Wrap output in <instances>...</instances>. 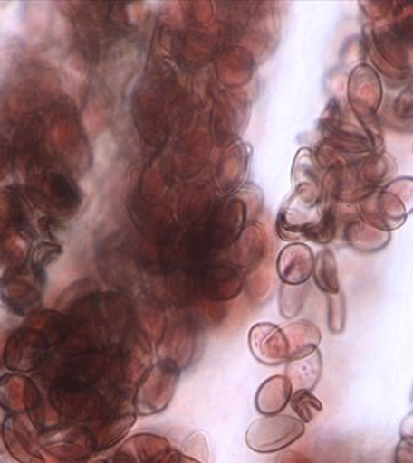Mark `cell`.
Instances as JSON below:
<instances>
[{
	"instance_id": "obj_1",
	"label": "cell",
	"mask_w": 413,
	"mask_h": 463,
	"mask_svg": "<svg viewBox=\"0 0 413 463\" xmlns=\"http://www.w3.org/2000/svg\"><path fill=\"white\" fill-rule=\"evenodd\" d=\"M179 375V364L173 358H161L151 365L138 385L134 412L138 416H149L165 411L176 392Z\"/></svg>"
},
{
	"instance_id": "obj_2",
	"label": "cell",
	"mask_w": 413,
	"mask_h": 463,
	"mask_svg": "<svg viewBox=\"0 0 413 463\" xmlns=\"http://www.w3.org/2000/svg\"><path fill=\"white\" fill-rule=\"evenodd\" d=\"M304 430V423L292 415H264L248 427L245 443L259 454H274L299 440Z\"/></svg>"
},
{
	"instance_id": "obj_3",
	"label": "cell",
	"mask_w": 413,
	"mask_h": 463,
	"mask_svg": "<svg viewBox=\"0 0 413 463\" xmlns=\"http://www.w3.org/2000/svg\"><path fill=\"white\" fill-rule=\"evenodd\" d=\"M248 344L253 356L261 364L274 365L289 361V346L284 332L271 322H259L250 328Z\"/></svg>"
},
{
	"instance_id": "obj_4",
	"label": "cell",
	"mask_w": 413,
	"mask_h": 463,
	"mask_svg": "<svg viewBox=\"0 0 413 463\" xmlns=\"http://www.w3.org/2000/svg\"><path fill=\"white\" fill-rule=\"evenodd\" d=\"M172 454L169 440L152 433L134 434L123 441L112 463H162Z\"/></svg>"
},
{
	"instance_id": "obj_5",
	"label": "cell",
	"mask_w": 413,
	"mask_h": 463,
	"mask_svg": "<svg viewBox=\"0 0 413 463\" xmlns=\"http://www.w3.org/2000/svg\"><path fill=\"white\" fill-rule=\"evenodd\" d=\"M293 392L292 383L285 375L271 376L256 391V411L264 416L281 414L290 403Z\"/></svg>"
},
{
	"instance_id": "obj_6",
	"label": "cell",
	"mask_w": 413,
	"mask_h": 463,
	"mask_svg": "<svg viewBox=\"0 0 413 463\" xmlns=\"http://www.w3.org/2000/svg\"><path fill=\"white\" fill-rule=\"evenodd\" d=\"M289 346V361L308 356L318 350L322 332L318 326L308 320L289 322L282 327ZM288 361V362H289ZM286 362V364H288Z\"/></svg>"
},
{
	"instance_id": "obj_7",
	"label": "cell",
	"mask_w": 413,
	"mask_h": 463,
	"mask_svg": "<svg viewBox=\"0 0 413 463\" xmlns=\"http://www.w3.org/2000/svg\"><path fill=\"white\" fill-rule=\"evenodd\" d=\"M311 253L303 246H289L283 250L278 262V274L283 284L303 285L311 277Z\"/></svg>"
},
{
	"instance_id": "obj_8",
	"label": "cell",
	"mask_w": 413,
	"mask_h": 463,
	"mask_svg": "<svg viewBox=\"0 0 413 463\" xmlns=\"http://www.w3.org/2000/svg\"><path fill=\"white\" fill-rule=\"evenodd\" d=\"M137 416L134 411L112 415L103 425H101L96 432L90 433L93 450H107V449L120 443L126 437V434L130 432V429H132L134 423H136Z\"/></svg>"
},
{
	"instance_id": "obj_9",
	"label": "cell",
	"mask_w": 413,
	"mask_h": 463,
	"mask_svg": "<svg viewBox=\"0 0 413 463\" xmlns=\"http://www.w3.org/2000/svg\"><path fill=\"white\" fill-rule=\"evenodd\" d=\"M322 361L321 351H314L297 360L289 361L286 364V378L292 383L293 390L312 391L321 379Z\"/></svg>"
},
{
	"instance_id": "obj_10",
	"label": "cell",
	"mask_w": 413,
	"mask_h": 463,
	"mask_svg": "<svg viewBox=\"0 0 413 463\" xmlns=\"http://www.w3.org/2000/svg\"><path fill=\"white\" fill-rule=\"evenodd\" d=\"M308 291L303 285L283 284L279 291V314L286 320H293L299 317L306 304Z\"/></svg>"
},
{
	"instance_id": "obj_11",
	"label": "cell",
	"mask_w": 413,
	"mask_h": 463,
	"mask_svg": "<svg viewBox=\"0 0 413 463\" xmlns=\"http://www.w3.org/2000/svg\"><path fill=\"white\" fill-rule=\"evenodd\" d=\"M290 408L303 423L313 421L315 416L322 411V402L308 390L293 391L290 398Z\"/></svg>"
},
{
	"instance_id": "obj_12",
	"label": "cell",
	"mask_w": 413,
	"mask_h": 463,
	"mask_svg": "<svg viewBox=\"0 0 413 463\" xmlns=\"http://www.w3.org/2000/svg\"><path fill=\"white\" fill-rule=\"evenodd\" d=\"M50 191L56 202L65 208H74L80 202L78 188L74 183L62 174H53L50 177Z\"/></svg>"
},
{
	"instance_id": "obj_13",
	"label": "cell",
	"mask_w": 413,
	"mask_h": 463,
	"mask_svg": "<svg viewBox=\"0 0 413 463\" xmlns=\"http://www.w3.org/2000/svg\"><path fill=\"white\" fill-rule=\"evenodd\" d=\"M346 326V299L341 293L329 295L328 298V327L332 335H340Z\"/></svg>"
},
{
	"instance_id": "obj_14",
	"label": "cell",
	"mask_w": 413,
	"mask_h": 463,
	"mask_svg": "<svg viewBox=\"0 0 413 463\" xmlns=\"http://www.w3.org/2000/svg\"><path fill=\"white\" fill-rule=\"evenodd\" d=\"M321 260L322 262L318 264L317 271H315V282L322 291L329 293V295H336L340 292V286L335 268L326 262V257Z\"/></svg>"
},
{
	"instance_id": "obj_15",
	"label": "cell",
	"mask_w": 413,
	"mask_h": 463,
	"mask_svg": "<svg viewBox=\"0 0 413 463\" xmlns=\"http://www.w3.org/2000/svg\"><path fill=\"white\" fill-rule=\"evenodd\" d=\"M183 454L190 456L192 458L198 459L199 462H208V443L206 437L199 432L192 433L187 438L184 443Z\"/></svg>"
},
{
	"instance_id": "obj_16",
	"label": "cell",
	"mask_w": 413,
	"mask_h": 463,
	"mask_svg": "<svg viewBox=\"0 0 413 463\" xmlns=\"http://www.w3.org/2000/svg\"><path fill=\"white\" fill-rule=\"evenodd\" d=\"M277 463H310L297 452H285L279 456Z\"/></svg>"
},
{
	"instance_id": "obj_17",
	"label": "cell",
	"mask_w": 413,
	"mask_h": 463,
	"mask_svg": "<svg viewBox=\"0 0 413 463\" xmlns=\"http://www.w3.org/2000/svg\"><path fill=\"white\" fill-rule=\"evenodd\" d=\"M168 463H202L198 459L192 458L190 456L183 454V452H172L169 456Z\"/></svg>"
},
{
	"instance_id": "obj_18",
	"label": "cell",
	"mask_w": 413,
	"mask_h": 463,
	"mask_svg": "<svg viewBox=\"0 0 413 463\" xmlns=\"http://www.w3.org/2000/svg\"><path fill=\"white\" fill-rule=\"evenodd\" d=\"M401 29L402 32L405 33L406 36H408L409 39L413 40V20L406 21L404 27Z\"/></svg>"
},
{
	"instance_id": "obj_19",
	"label": "cell",
	"mask_w": 413,
	"mask_h": 463,
	"mask_svg": "<svg viewBox=\"0 0 413 463\" xmlns=\"http://www.w3.org/2000/svg\"><path fill=\"white\" fill-rule=\"evenodd\" d=\"M96 463H107V462H105V461H98Z\"/></svg>"
}]
</instances>
